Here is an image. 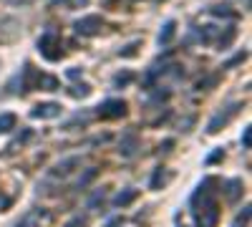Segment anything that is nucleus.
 I'll return each mask as SVG.
<instances>
[{"mask_svg":"<svg viewBox=\"0 0 252 227\" xmlns=\"http://www.w3.org/2000/svg\"><path fill=\"white\" fill-rule=\"evenodd\" d=\"M15 127V116L13 114H3L0 116V131H10Z\"/></svg>","mask_w":252,"mask_h":227,"instance_id":"39448f33","label":"nucleus"},{"mask_svg":"<svg viewBox=\"0 0 252 227\" xmlns=\"http://www.w3.org/2000/svg\"><path fill=\"white\" fill-rule=\"evenodd\" d=\"M33 116H38V119H51V116H58V106H56V104H43V106H38V109L33 111Z\"/></svg>","mask_w":252,"mask_h":227,"instance_id":"20e7f679","label":"nucleus"},{"mask_svg":"<svg viewBox=\"0 0 252 227\" xmlns=\"http://www.w3.org/2000/svg\"><path fill=\"white\" fill-rule=\"evenodd\" d=\"M126 111V104L124 101H106L101 106V116H121Z\"/></svg>","mask_w":252,"mask_h":227,"instance_id":"f03ea898","label":"nucleus"},{"mask_svg":"<svg viewBox=\"0 0 252 227\" xmlns=\"http://www.w3.org/2000/svg\"><path fill=\"white\" fill-rule=\"evenodd\" d=\"M240 190H242V182H240V179H235V182H229V192H227V197H229V199L235 202V199L240 197Z\"/></svg>","mask_w":252,"mask_h":227,"instance_id":"0eeeda50","label":"nucleus"},{"mask_svg":"<svg viewBox=\"0 0 252 227\" xmlns=\"http://www.w3.org/2000/svg\"><path fill=\"white\" fill-rule=\"evenodd\" d=\"M174 35V23H166L164 31L159 33V43H169V38Z\"/></svg>","mask_w":252,"mask_h":227,"instance_id":"423d86ee","label":"nucleus"},{"mask_svg":"<svg viewBox=\"0 0 252 227\" xmlns=\"http://www.w3.org/2000/svg\"><path fill=\"white\" fill-rule=\"evenodd\" d=\"M83 225H86V220H81V217H76V220H71L66 227H83Z\"/></svg>","mask_w":252,"mask_h":227,"instance_id":"6e6552de","label":"nucleus"},{"mask_svg":"<svg viewBox=\"0 0 252 227\" xmlns=\"http://www.w3.org/2000/svg\"><path fill=\"white\" fill-rule=\"evenodd\" d=\"M15 227H33V215H28V217H26L23 222H18Z\"/></svg>","mask_w":252,"mask_h":227,"instance_id":"1a4fd4ad","label":"nucleus"},{"mask_svg":"<svg viewBox=\"0 0 252 227\" xmlns=\"http://www.w3.org/2000/svg\"><path fill=\"white\" fill-rule=\"evenodd\" d=\"M136 190H126V192H119L116 197H114V204H116V207H126V204H129V202H134L136 199Z\"/></svg>","mask_w":252,"mask_h":227,"instance_id":"7ed1b4c3","label":"nucleus"},{"mask_svg":"<svg viewBox=\"0 0 252 227\" xmlns=\"http://www.w3.org/2000/svg\"><path fill=\"white\" fill-rule=\"evenodd\" d=\"M101 28V18H83V20H78L76 23V31L78 33H86V35H91V33H96Z\"/></svg>","mask_w":252,"mask_h":227,"instance_id":"f257e3e1","label":"nucleus"}]
</instances>
